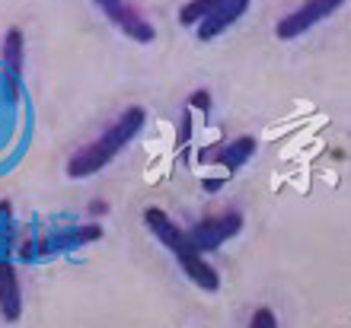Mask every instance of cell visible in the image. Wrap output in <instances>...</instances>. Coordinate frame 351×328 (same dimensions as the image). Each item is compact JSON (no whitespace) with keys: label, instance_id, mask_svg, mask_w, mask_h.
<instances>
[{"label":"cell","instance_id":"5","mask_svg":"<svg viewBox=\"0 0 351 328\" xmlns=\"http://www.w3.org/2000/svg\"><path fill=\"white\" fill-rule=\"evenodd\" d=\"M144 223H147L150 233H154V236H157L160 242H163V246H167L176 258H182V255H189V252H195L192 242H189V233L176 227L173 217H169L167 210L147 207V210H144Z\"/></svg>","mask_w":351,"mask_h":328},{"label":"cell","instance_id":"17","mask_svg":"<svg viewBox=\"0 0 351 328\" xmlns=\"http://www.w3.org/2000/svg\"><path fill=\"white\" fill-rule=\"evenodd\" d=\"M102 210H106V204H102V201H93V204H90V214H102Z\"/></svg>","mask_w":351,"mask_h":328},{"label":"cell","instance_id":"1","mask_svg":"<svg viewBox=\"0 0 351 328\" xmlns=\"http://www.w3.org/2000/svg\"><path fill=\"white\" fill-rule=\"evenodd\" d=\"M144 121H147V112L141 109V105L125 109L93 144H86L84 150H77V153L67 160V175H71V179H90V175H96L99 169H106V166L141 134Z\"/></svg>","mask_w":351,"mask_h":328},{"label":"cell","instance_id":"9","mask_svg":"<svg viewBox=\"0 0 351 328\" xmlns=\"http://www.w3.org/2000/svg\"><path fill=\"white\" fill-rule=\"evenodd\" d=\"M3 71H7V80H19L23 77V61H26V38H23V29H7V38H3Z\"/></svg>","mask_w":351,"mask_h":328},{"label":"cell","instance_id":"15","mask_svg":"<svg viewBox=\"0 0 351 328\" xmlns=\"http://www.w3.org/2000/svg\"><path fill=\"white\" fill-rule=\"evenodd\" d=\"M208 105H211L208 92H192V96H189V109H202V112H208Z\"/></svg>","mask_w":351,"mask_h":328},{"label":"cell","instance_id":"10","mask_svg":"<svg viewBox=\"0 0 351 328\" xmlns=\"http://www.w3.org/2000/svg\"><path fill=\"white\" fill-rule=\"evenodd\" d=\"M179 264H182V271H185V277L192 283H198L202 290H208V293H214L217 287H221V277H217V271H214L211 264L204 262L198 252H189V255H182L179 258Z\"/></svg>","mask_w":351,"mask_h":328},{"label":"cell","instance_id":"11","mask_svg":"<svg viewBox=\"0 0 351 328\" xmlns=\"http://www.w3.org/2000/svg\"><path fill=\"white\" fill-rule=\"evenodd\" d=\"M256 137H237V140H230V144L227 147H221V150H217V163L221 166H227V169H240V166H246L252 160V153H256Z\"/></svg>","mask_w":351,"mask_h":328},{"label":"cell","instance_id":"14","mask_svg":"<svg viewBox=\"0 0 351 328\" xmlns=\"http://www.w3.org/2000/svg\"><path fill=\"white\" fill-rule=\"evenodd\" d=\"M250 328H278V316L268 310V306H259V310L252 312Z\"/></svg>","mask_w":351,"mask_h":328},{"label":"cell","instance_id":"2","mask_svg":"<svg viewBox=\"0 0 351 328\" xmlns=\"http://www.w3.org/2000/svg\"><path fill=\"white\" fill-rule=\"evenodd\" d=\"M240 229H243V217L237 214V210H227V214L204 217L202 223H195V227L185 229V233H189V242H192L195 252H198V255H204V252H214L221 242L233 239Z\"/></svg>","mask_w":351,"mask_h":328},{"label":"cell","instance_id":"13","mask_svg":"<svg viewBox=\"0 0 351 328\" xmlns=\"http://www.w3.org/2000/svg\"><path fill=\"white\" fill-rule=\"evenodd\" d=\"M13 249V204L0 201V262H7Z\"/></svg>","mask_w":351,"mask_h":328},{"label":"cell","instance_id":"12","mask_svg":"<svg viewBox=\"0 0 351 328\" xmlns=\"http://www.w3.org/2000/svg\"><path fill=\"white\" fill-rule=\"evenodd\" d=\"M223 3H230V0H189V3L179 10V23H182V26H198L202 19L217 13Z\"/></svg>","mask_w":351,"mask_h":328},{"label":"cell","instance_id":"3","mask_svg":"<svg viewBox=\"0 0 351 328\" xmlns=\"http://www.w3.org/2000/svg\"><path fill=\"white\" fill-rule=\"evenodd\" d=\"M345 0H304L294 13H287L281 23H278V38L281 42H291V38H300L306 29H313L316 23H323L335 13V10L342 7Z\"/></svg>","mask_w":351,"mask_h":328},{"label":"cell","instance_id":"8","mask_svg":"<svg viewBox=\"0 0 351 328\" xmlns=\"http://www.w3.org/2000/svg\"><path fill=\"white\" fill-rule=\"evenodd\" d=\"M246 10H250V0H230V3H223L217 13H211L208 19H202V23L195 26V29H198V38H202V42L217 38L221 32H227V29H230L233 23L243 16V13H246Z\"/></svg>","mask_w":351,"mask_h":328},{"label":"cell","instance_id":"4","mask_svg":"<svg viewBox=\"0 0 351 328\" xmlns=\"http://www.w3.org/2000/svg\"><path fill=\"white\" fill-rule=\"evenodd\" d=\"M93 3L106 13V19H109L112 26L121 29L125 36L134 38V42H141V45H150V42L157 38V29L150 26L147 19L141 16L128 0H93Z\"/></svg>","mask_w":351,"mask_h":328},{"label":"cell","instance_id":"16","mask_svg":"<svg viewBox=\"0 0 351 328\" xmlns=\"http://www.w3.org/2000/svg\"><path fill=\"white\" fill-rule=\"evenodd\" d=\"M189 134H192V115L185 112V115H182V125H179V147L189 144Z\"/></svg>","mask_w":351,"mask_h":328},{"label":"cell","instance_id":"7","mask_svg":"<svg viewBox=\"0 0 351 328\" xmlns=\"http://www.w3.org/2000/svg\"><path fill=\"white\" fill-rule=\"evenodd\" d=\"M0 316L3 322H19L23 316V290H19V274L7 262H0Z\"/></svg>","mask_w":351,"mask_h":328},{"label":"cell","instance_id":"6","mask_svg":"<svg viewBox=\"0 0 351 328\" xmlns=\"http://www.w3.org/2000/svg\"><path fill=\"white\" fill-rule=\"evenodd\" d=\"M102 239V227L99 223H80V227L61 229L55 236H48L38 242V255H55V252H71V249H84L90 242Z\"/></svg>","mask_w":351,"mask_h":328}]
</instances>
